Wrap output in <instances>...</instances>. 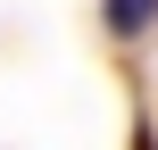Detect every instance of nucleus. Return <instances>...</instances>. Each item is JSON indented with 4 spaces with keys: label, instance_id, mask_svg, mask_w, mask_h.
<instances>
[{
    "label": "nucleus",
    "instance_id": "nucleus-1",
    "mask_svg": "<svg viewBox=\"0 0 158 150\" xmlns=\"http://www.w3.org/2000/svg\"><path fill=\"white\" fill-rule=\"evenodd\" d=\"M100 25L133 42V33H150V25H158V0H100Z\"/></svg>",
    "mask_w": 158,
    "mask_h": 150
}]
</instances>
